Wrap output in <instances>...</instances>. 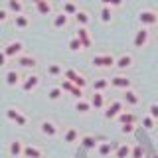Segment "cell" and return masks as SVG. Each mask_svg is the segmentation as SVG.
Wrapping results in <instances>:
<instances>
[{
	"label": "cell",
	"mask_w": 158,
	"mask_h": 158,
	"mask_svg": "<svg viewBox=\"0 0 158 158\" xmlns=\"http://www.w3.org/2000/svg\"><path fill=\"white\" fill-rule=\"evenodd\" d=\"M75 138H77V131L75 128H69L65 132V142H75Z\"/></svg>",
	"instance_id": "32"
},
{
	"label": "cell",
	"mask_w": 158,
	"mask_h": 158,
	"mask_svg": "<svg viewBox=\"0 0 158 158\" xmlns=\"http://www.w3.org/2000/svg\"><path fill=\"white\" fill-rule=\"evenodd\" d=\"M107 85H109L107 79H97V81L93 83V91H103V89H105Z\"/></svg>",
	"instance_id": "27"
},
{
	"label": "cell",
	"mask_w": 158,
	"mask_h": 158,
	"mask_svg": "<svg viewBox=\"0 0 158 158\" xmlns=\"http://www.w3.org/2000/svg\"><path fill=\"white\" fill-rule=\"evenodd\" d=\"M125 135H131L132 131H135V127H132V123H127V125H123V128H121Z\"/></svg>",
	"instance_id": "38"
},
{
	"label": "cell",
	"mask_w": 158,
	"mask_h": 158,
	"mask_svg": "<svg viewBox=\"0 0 158 158\" xmlns=\"http://www.w3.org/2000/svg\"><path fill=\"white\" fill-rule=\"evenodd\" d=\"M118 121H121L123 125H127V123H135V115H131V113H121V115H118Z\"/></svg>",
	"instance_id": "28"
},
{
	"label": "cell",
	"mask_w": 158,
	"mask_h": 158,
	"mask_svg": "<svg viewBox=\"0 0 158 158\" xmlns=\"http://www.w3.org/2000/svg\"><path fill=\"white\" fill-rule=\"evenodd\" d=\"M113 148H115V144H111V142H105V144L99 146V154H101V156H107L109 152L113 150Z\"/></svg>",
	"instance_id": "25"
},
{
	"label": "cell",
	"mask_w": 158,
	"mask_h": 158,
	"mask_svg": "<svg viewBox=\"0 0 158 158\" xmlns=\"http://www.w3.org/2000/svg\"><path fill=\"white\" fill-rule=\"evenodd\" d=\"M103 4H107V6H121L123 0H101Z\"/></svg>",
	"instance_id": "40"
},
{
	"label": "cell",
	"mask_w": 158,
	"mask_h": 158,
	"mask_svg": "<svg viewBox=\"0 0 158 158\" xmlns=\"http://www.w3.org/2000/svg\"><path fill=\"white\" fill-rule=\"evenodd\" d=\"M111 16H113V14H111V8L105 4V8L101 10V20H103V22H111Z\"/></svg>",
	"instance_id": "30"
},
{
	"label": "cell",
	"mask_w": 158,
	"mask_h": 158,
	"mask_svg": "<svg viewBox=\"0 0 158 158\" xmlns=\"http://www.w3.org/2000/svg\"><path fill=\"white\" fill-rule=\"evenodd\" d=\"M18 79H20V75H18V71H14V69L6 73V83H8V85H16Z\"/></svg>",
	"instance_id": "19"
},
{
	"label": "cell",
	"mask_w": 158,
	"mask_h": 158,
	"mask_svg": "<svg viewBox=\"0 0 158 158\" xmlns=\"http://www.w3.org/2000/svg\"><path fill=\"white\" fill-rule=\"evenodd\" d=\"M36 8H38L40 14H44V16L52 12V4H49V0H40V2H36Z\"/></svg>",
	"instance_id": "11"
},
{
	"label": "cell",
	"mask_w": 158,
	"mask_h": 158,
	"mask_svg": "<svg viewBox=\"0 0 158 158\" xmlns=\"http://www.w3.org/2000/svg\"><path fill=\"white\" fill-rule=\"evenodd\" d=\"M75 20H77V24H81V26H87V24H89V16H87V12H81V10H79V12L75 14Z\"/></svg>",
	"instance_id": "21"
},
{
	"label": "cell",
	"mask_w": 158,
	"mask_h": 158,
	"mask_svg": "<svg viewBox=\"0 0 158 158\" xmlns=\"http://www.w3.org/2000/svg\"><path fill=\"white\" fill-rule=\"evenodd\" d=\"M128 154H131V148H128V144H121L117 148V158H127Z\"/></svg>",
	"instance_id": "22"
},
{
	"label": "cell",
	"mask_w": 158,
	"mask_h": 158,
	"mask_svg": "<svg viewBox=\"0 0 158 158\" xmlns=\"http://www.w3.org/2000/svg\"><path fill=\"white\" fill-rule=\"evenodd\" d=\"M24 156L26 158H42V152H40L38 148H34V146H26L24 148Z\"/></svg>",
	"instance_id": "14"
},
{
	"label": "cell",
	"mask_w": 158,
	"mask_h": 158,
	"mask_svg": "<svg viewBox=\"0 0 158 158\" xmlns=\"http://www.w3.org/2000/svg\"><path fill=\"white\" fill-rule=\"evenodd\" d=\"M6 115H8V118L16 121L20 127H26V117H22V115H20V113L16 111V109H8V113H6Z\"/></svg>",
	"instance_id": "9"
},
{
	"label": "cell",
	"mask_w": 158,
	"mask_h": 158,
	"mask_svg": "<svg viewBox=\"0 0 158 158\" xmlns=\"http://www.w3.org/2000/svg\"><path fill=\"white\" fill-rule=\"evenodd\" d=\"M42 132H44V135H49V136H53V135H56V132H57V128L56 127H53L52 125V123H42Z\"/></svg>",
	"instance_id": "17"
},
{
	"label": "cell",
	"mask_w": 158,
	"mask_h": 158,
	"mask_svg": "<svg viewBox=\"0 0 158 158\" xmlns=\"http://www.w3.org/2000/svg\"><path fill=\"white\" fill-rule=\"evenodd\" d=\"M131 63H132V57L128 56V53H125V56H121V57L117 59L115 65H117V67H121V69H127L128 65H131Z\"/></svg>",
	"instance_id": "13"
},
{
	"label": "cell",
	"mask_w": 158,
	"mask_h": 158,
	"mask_svg": "<svg viewBox=\"0 0 158 158\" xmlns=\"http://www.w3.org/2000/svg\"><path fill=\"white\" fill-rule=\"evenodd\" d=\"M154 158H158V156H154Z\"/></svg>",
	"instance_id": "45"
},
{
	"label": "cell",
	"mask_w": 158,
	"mask_h": 158,
	"mask_svg": "<svg viewBox=\"0 0 158 158\" xmlns=\"http://www.w3.org/2000/svg\"><path fill=\"white\" fill-rule=\"evenodd\" d=\"M77 38L81 40V44H83V49L91 46V38H89V32H87V28H85V26H81V28L77 30Z\"/></svg>",
	"instance_id": "6"
},
{
	"label": "cell",
	"mask_w": 158,
	"mask_h": 158,
	"mask_svg": "<svg viewBox=\"0 0 158 158\" xmlns=\"http://www.w3.org/2000/svg\"><path fill=\"white\" fill-rule=\"evenodd\" d=\"M61 91H63V89H59V87L52 89V91H49V99H53V101H56V99H59V97H61Z\"/></svg>",
	"instance_id": "34"
},
{
	"label": "cell",
	"mask_w": 158,
	"mask_h": 158,
	"mask_svg": "<svg viewBox=\"0 0 158 158\" xmlns=\"http://www.w3.org/2000/svg\"><path fill=\"white\" fill-rule=\"evenodd\" d=\"M38 83H40V79L36 77V75H30L26 81H24V85H22V89L24 91H32L34 87H38Z\"/></svg>",
	"instance_id": "12"
},
{
	"label": "cell",
	"mask_w": 158,
	"mask_h": 158,
	"mask_svg": "<svg viewBox=\"0 0 158 158\" xmlns=\"http://www.w3.org/2000/svg\"><path fill=\"white\" fill-rule=\"evenodd\" d=\"M91 105L95 107V109H101V107H103V95H101V93H99V91H97L95 95L91 97Z\"/></svg>",
	"instance_id": "23"
},
{
	"label": "cell",
	"mask_w": 158,
	"mask_h": 158,
	"mask_svg": "<svg viewBox=\"0 0 158 158\" xmlns=\"http://www.w3.org/2000/svg\"><path fill=\"white\" fill-rule=\"evenodd\" d=\"M63 12H65L67 16H75L79 10L75 8V4H73V2H65V4H63Z\"/></svg>",
	"instance_id": "20"
},
{
	"label": "cell",
	"mask_w": 158,
	"mask_h": 158,
	"mask_svg": "<svg viewBox=\"0 0 158 158\" xmlns=\"http://www.w3.org/2000/svg\"><path fill=\"white\" fill-rule=\"evenodd\" d=\"M142 154H144L142 146H135V148H132V158H142Z\"/></svg>",
	"instance_id": "36"
},
{
	"label": "cell",
	"mask_w": 158,
	"mask_h": 158,
	"mask_svg": "<svg viewBox=\"0 0 158 158\" xmlns=\"http://www.w3.org/2000/svg\"><path fill=\"white\" fill-rule=\"evenodd\" d=\"M81 48H83V44H81V40H79V38L69 40V49H71V52H77V49H81Z\"/></svg>",
	"instance_id": "26"
},
{
	"label": "cell",
	"mask_w": 158,
	"mask_h": 158,
	"mask_svg": "<svg viewBox=\"0 0 158 158\" xmlns=\"http://www.w3.org/2000/svg\"><path fill=\"white\" fill-rule=\"evenodd\" d=\"M75 109H77V111H81V113H87L89 109H91V105H89V103H85V101H77Z\"/></svg>",
	"instance_id": "33"
},
{
	"label": "cell",
	"mask_w": 158,
	"mask_h": 158,
	"mask_svg": "<svg viewBox=\"0 0 158 158\" xmlns=\"http://www.w3.org/2000/svg\"><path fill=\"white\" fill-rule=\"evenodd\" d=\"M6 20V10H0V22H4Z\"/></svg>",
	"instance_id": "43"
},
{
	"label": "cell",
	"mask_w": 158,
	"mask_h": 158,
	"mask_svg": "<svg viewBox=\"0 0 158 158\" xmlns=\"http://www.w3.org/2000/svg\"><path fill=\"white\" fill-rule=\"evenodd\" d=\"M65 77L69 79V81H73L77 87H85V83H87L85 79H83L81 75H79L77 71H73V69H67V71H65Z\"/></svg>",
	"instance_id": "4"
},
{
	"label": "cell",
	"mask_w": 158,
	"mask_h": 158,
	"mask_svg": "<svg viewBox=\"0 0 158 158\" xmlns=\"http://www.w3.org/2000/svg\"><path fill=\"white\" fill-rule=\"evenodd\" d=\"M121 111H123V103L121 101H115L111 107L107 109V113H105V117L107 118H113V117H117V115H121Z\"/></svg>",
	"instance_id": "7"
},
{
	"label": "cell",
	"mask_w": 158,
	"mask_h": 158,
	"mask_svg": "<svg viewBox=\"0 0 158 158\" xmlns=\"http://www.w3.org/2000/svg\"><path fill=\"white\" fill-rule=\"evenodd\" d=\"M150 117L158 118V105H150Z\"/></svg>",
	"instance_id": "41"
},
{
	"label": "cell",
	"mask_w": 158,
	"mask_h": 158,
	"mask_svg": "<svg viewBox=\"0 0 158 158\" xmlns=\"http://www.w3.org/2000/svg\"><path fill=\"white\" fill-rule=\"evenodd\" d=\"M6 52H0V67H4V65H6Z\"/></svg>",
	"instance_id": "42"
},
{
	"label": "cell",
	"mask_w": 158,
	"mask_h": 158,
	"mask_svg": "<svg viewBox=\"0 0 158 158\" xmlns=\"http://www.w3.org/2000/svg\"><path fill=\"white\" fill-rule=\"evenodd\" d=\"M125 101H127V103H131V105H136V103H138V97H136V93H132V91H127V93H125Z\"/></svg>",
	"instance_id": "29"
},
{
	"label": "cell",
	"mask_w": 158,
	"mask_h": 158,
	"mask_svg": "<svg viewBox=\"0 0 158 158\" xmlns=\"http://www.w3.org/2000/svg\"><path fill=\"white\" fill-rule=\"evenodd\" d=\"M83 144H85L87 148L95 146V138H93V136H85V138H83Z\"/></svg>",
	"instance_id": "37"
},
{
	"label": "cell",
	"mask_w": 158,
	"mask_h": 158,
	"mask_svg": "<svg viewBox=\"0 0 158 158\" xmlns=\"http://www.w3.org/2000/svg\"><path fill=\"white\" fill-rule=\"evenodd\" d=\"M152 118H154V117H146L144 121H142V125H144V128H152V127H154V121H152Z\"/></svg>",
	"instance_id": "39"
},
{
	"label": "cell",
	"mask_w": 158,
	"mask_h": 158,
	"mask_svg": "<svg viewBox=\"0 0 158 158\" xmlns=\"http://www.w3.org/2000/svg\"><path fill=\"white\" fill-rule=\"evenodd\" d=\"M18 63H20L22 67H36V59L30 57V56H22V57L18 59Z\"/></svg>",
	"instance_id": "15"
},
{
	"label": "cell",
	"mask_w": 158,
	"mask_h": 158,
	"mask_svg": "<svg viewBox=\"0 0 158 158\" xmlns=\"http://www.w3.org/2000/svg\"><path fill=\"white\" fill-rule=\"evenodd\" d=\"M22 152H24V148H22V144H20L18 140L10 144V154L12 156H18V154H22Z\"/></svg>",
	"instance_id": "24"
},
{
	"label": "cell",
	"mask_w": 158,
	"mask_h": 158,
	"mask_svg": "<svg viewBox=\"0 0 158 158\" xmlns=\"http://www.w3.org/2000/svg\"><path fill=\"white\" fill-rule=\"evenodd\" d=\"M115 63H117V59L113 56H95L93 57V65L95 67H111Z\"/></svg>",
	"instance_id": "2"
},
{
	"label": "cell",
	"mask_w": 158,
	"mask_h": 158,
	"mask_svg": "<svg viewBox=\"0 0 158 158\" xmlns=\"http://www.w3.org/2000/svg\"><path fill=\"white\" fill-rule=\"evenodd\" d=\"M146 40H148V30L146 28H140L136 32V36H135V48H142L146 44Z\"/></svg>",
	"instance_id": "5"
},
{
	"label": "cell",
	"mask_w": 158,
	"mask_h": 158,
	"mask_svg": "<svg viewBox=\"0 0 158 158\" xmlns=\"http://www.w3.org/2000/svg\"><path fill=\"white\" fill-rule=\"evenodd\" d=\"M61 89H63V91H69L71 95H75V97H79V99L83 97V91H81V87H77L73 81H63V83H61Z\"/></svg>",
	"instance_id": "3"
},
{
	"label": "cell",
	"mask_w": 158,
	"mask_h": 158,
	"mask_svg": "<svg viewBox=\"0 0 158 158\" xmlns=\"http://www.w3.org/2000/svg\"><path fill=\"white\" fill-rule=\"evenodd\" d=\"M28 24H30V22H28L26 16H22V14H16V26H18V28H26Z\"/></svg>",
	"instance_id": "31"
},
{
	"label": "cell",
	"mask_w": 158,
	"mask_h": 158,
	"mask_svg": "<svg viewBox=\"0 0 158 158\" xmlns=\"http://www.w3.org/2000/svg\"><path fill=\"white\" fill-rule=\"evenodd\" d=\"M138 20H140V24H144V26H154L158 22V16L152 10H142V12L138 14Z\"/></svg>",
	"instance_id": "1"
},
{
	"label": "cell",
	"mask_w": 158,
	"mask_h": 158,
	"mask_svg": "<svg viewBox=\"0 0 158 158\" xmlns=\"http://www.w3.org/2000/svg\"><path fill=\"white\" fill-rule=\"evenodd\" d=\"M8 8L12 10V12H16V14H22V10H24L20 0H8Z\"/></svg>",
	"instance_id": "18"
},
{
	"label": "cell",
	"mask_w": 158,
	"mask_h": 158,
	"mask_svg": "<svg viewBox=\"0 0 158 158\" xmlns=\"http://www.w3.org/2000/svg\"><path fill=\"white\" fill-rule=\"evenodd\" d=\"M49 73H52V75H59V73H61V67L57 65V63H52V65H49V69H48Z\"/></svg>",
	"instance_id": "35"
},
{
	"label": "cell",
	"mask_w": 158,
	"mask_h": 158,
	"mask_svg": "<svg viewBox=\"0 0 158 158\" xmlns=\"http://www.w3.org/2000/svg\"><path fill=\"white\" fill-rule=\"evenodd\" d=\"M34 2H40V0H34Z\"/></svg>",
	"instance_id": "44"
},
{
	"label": "cell",
	"mask_w": 158,
	"mask_h": 158,
	"mask_svg": "<svg viewBox=\"0 0 158 158\" xmlns=\"http://www.w3.org/2000/svg\"><path fill=\"white\" fill-rule=\"evenodd\" d=\"M65 24H67V14L65 12L57 14L56 20H53V28H61V26H65Z\"/></svg>",
	"instance_id": "16"
},
{
	"label": "cell",
	"mask_w": 158,
	"mask_h": 158,
	"mask_svg": "<svg viewBox=\"0 0 158 158\" xmlns=\"http://www.w3.org/2000/svg\"><path fill=\"white\" fill-rule=\"evenodd\" d=\"M4 52H6V56H8V57L16 56V53L22 52V42H10L8 46H6V49H4Z\"/></svg>",
	"instance_id": "8"
},
{
	"label": "cell",
	"mask_w": 158,
	"mask_h": 158,
	"mask_svg": "<svg viewBox=\"0 0 158 158\" xmlns=\"http://www.w3.org/2000/svg\"><path fill=\"white\" fill-rule=\"evenodd\" d=\"M111 85H115V87H123V89H128V87H131V79H127V77H123V75H117V77H113V79H111Z\"/></svg>",
	"instance_id": "10"
}]
</instances>
